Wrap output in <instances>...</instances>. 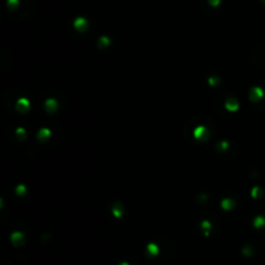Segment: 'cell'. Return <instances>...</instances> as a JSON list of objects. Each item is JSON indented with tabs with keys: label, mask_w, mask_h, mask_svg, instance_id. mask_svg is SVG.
Here are the masks:
<instances>
[{
	"label": "cell",
	"mask_w": 265,
	"mask_h": 265,
	"mask_svg": "<svg viewBox=\"0 0 265 265\" xmlns=\"http://www.w3.org/2000/svg\"><path fill=\"white\" fill-rule=\"evenodd\" d=\"M207 2L210 3L211 7H217L220 4V0H207Z\"/></svg>",
	"instance_id": "obj_11"
},
{
	"label": "cell",
	"mask_w": 265,
	"mask_h": 265,
	"mask_svg": "<svg viewBox=\"0 0 265 265\" xmlns=\"http://www.w3.org/2000/svg\"><path fill=\"white\" fill-rule=\"evenodd\" d=\"M25 190H26V189H25V186H23V185H20L18 187H17V193H18L20 195H21V194H23V193H25Z\"/></svg>",
	"instance_id": "obj_12"
},
{
	"label": "cell",
	"mask_w": 265,
	"mask_h": 265,
	"mask_svg": "<svg viewBox=\"0 0 265 265\" xmlns=\"http://www.w3.org/2000/svg\"><path fill=\"white\" fill-rule=\"evenodd\" d=\"M56 107H57V104L54 100H48L45 102V109L48 111H53V110H56Z\"/></svg>",
	"instance_id": "obj_4"
},
{
	"label": "cell",
	"mask_w": 265,
	"mask_h": 265,
	"mask_svg": "<svg viewBox=\"0 0 265 265\" xmlns=\"http://www.w3.org/2000/svg\"><path fill=\"white\" fill-rule=\"evenodd\" d=\"M100 41H101L104 45H107V44H109V39H107V38H101Z\"/></svg>",
	"instance_id": "obj_13"
},
{
	"label": "cell",
	"mask_w": 265,
	"mask_h": 265,
	"mask_svg": "<svg viewBox=\"0 0 265 265\" xmlns=\"http://www.w3.org/2000/svg\"><path fill=\"white\" fill-rule=\"evenodd\" d=\"M238 107H239V105H238V102L235 100H229L226 102V109H229L230 111H235Z\"/></svg>",
	"instance_id": "obj_3"
},
{
	"label": "cell",
	"mask_w": 265,
	"mask_h": 265,
	"mask_svg": "<svg viewBox=\"0 0 265 265\" xmlns=\"http://www.w3.org/2000/svg\"><path fill=\"white\" fill-rule=\"evenodd\" d=\"M148 251H149V253H151V255H157V253H158V247H157L155 244H149V246H148Z\"/></svg>",
	"instance_id": "obj_8"
},
{
	"label": "cell",
	"mask_w": 265,
	"mask_h": 265,
	"mask_svg": "<svg viewBox=\"0 0 265 265\" xmlns=\"http://www.w3.org/2000/svg\"><path fill=\"white\" fill-rule=\"evenodd\" d=\"M206 131H207V130H206L204 127H198V128L195 130V133H194L195 137H196V139H201V136L206 133Z\"/></svg>",
	"instance_id": "obj_5"
},
{
	"label": "cell",
	"mask_w": 265,
	"mask_h": 265,
	"mask_svg": "<svg viewBox=\"0 0 265 265\" xmlns=\"http://www.w3.org/2000/svg\"><path fill=\"white\" fill-rule=\"evenodd\" d=\"M74 26H75L76 29H78L79 31H82V30H85V29H87L88 23H87V21H85L84 18H78V20H75Z\"/></svg>",
	"instance_id": "obj_2"
},
{
	"label": "cell",
	"mask_w": 265,
	"mask_h": 265,
	"mask_svg": "<svg viewBox=\"0 0 265 265\" xmlns=\"http://www.w3.org/2000/svg\"><path fill=\"white\" fill-rule=\"evenodd\" d=\"M265 224V219H263V217H258L255 220V226H263Z\"/></svg>",
	"instance_id": "obj_9"
},
{
	"label": "cell",
	"mask_w": 265,
	"mask_h": 265,
	"mask_svg": "<svg viewBox=\"0 0 265 265\" xmlns=\"http://www.w3.org/2000/svg\"><path fill=\"white\" fill-rule=\"evenodd\" d=\"M263 95H264V92H263V89H260V88H252V89L250 91V98H251L253 102L259 101V100L263 97Z\"/></svg>",
	"instance_id": "obj_1"
},
{
	"label": "cell",
	"mask_w": 265,
	"mask_h": 265,
	"mask_svg": "<svg viewBox=\"0 0 265 265\" xmlns=\"http://www.w3.org/2000/svg\"><path fill=\"white\" fill-rule=\"evenodd\" d=\"M121 265H128V264H127V263H122Z\"/></svg>",
	"instance_id": "obj_14"
},
{
	"label": "cell",
	"mask_w": 265,
	"mask_h": 265,
	"mask_svg": "<svg viewBox=\"0 0 265 265\" xmlns=\"http://www.w3.org/2000/svg\"><path fill=\"white\" fill-rule=\"evenodd\" d=\"M223 207H224L225 210H230L232 207H234V202L230 201V199H224V201H223Z\"/></svg>",
	"instance_id": "obj_6"
},
{
	"label": "cell",
	"mask_w": 265,
	"mask_h": 265,
	"mask_svg": "<svg viewBox=\"0 0 265 265\" xmlns=\"http://www.w3.org/2000/svg\"><path fill=\"white\" fill-rule=\"evenodd\" d=\"M261 2H263V3H265V0H261Z\"/></svg>",
	"instance_id": "obj_15"
},
{
	"label": "cell",
	"mask_w": 265,
	"mask_h": 265,
	"mask_svg": "<svg viewBox=\"0 0 265 265\" xmlns=\"http://www.w3.org/2000/svg\"><path fill=\"white\" fill-rule=\"evenodd\" d=\"M22 238H23L22 233H14V234L12 235V242H13L14 244H18V241H20V239H22Z\"/></svg>",
	"instance_id": "obj_7"
},
{
	"label": "cell",
	"mask_w": 265,
	"mask_h": 265,
	"mask_svg": "<svg viewBox=\"0 0 265 265\" xmlns=\"http://www.w3.org/2000/svg\"><path fill=\"white\" fill-rule=\"evenodd\" d=\"M8 5H9L12 9H16V7L18 5V0H8Z\"/></svg>",
	"instance_id": "obj_10"
}]
</instances>
